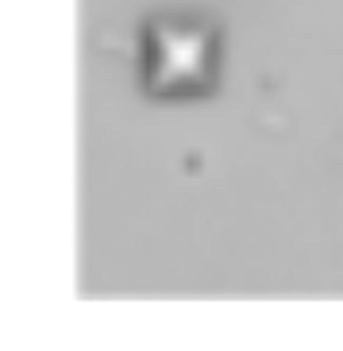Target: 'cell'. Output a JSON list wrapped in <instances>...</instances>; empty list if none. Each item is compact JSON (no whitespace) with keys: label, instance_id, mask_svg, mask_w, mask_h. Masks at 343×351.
I'll return each mask as SVG.
<instances>
[{"label":"cell","instance_id":"obj_1","mask_svg":"<svg viewBox=\"0 0 343 351\" xmlns=\"http://www.w3.org/2000/svg\"><path fill=\"white\" fill-rule=\"evenodd\" d=\"M139 93L155 104L212 101L224 85V20L205 8H158L139 23Z\"/></svg>","mask_w":343,"mask_h":351}]
</instances>
